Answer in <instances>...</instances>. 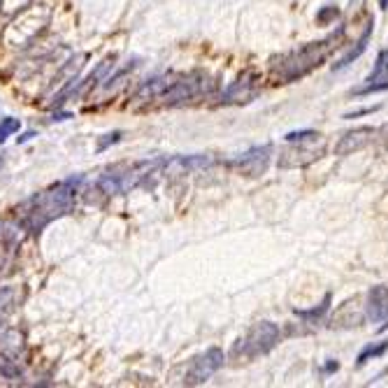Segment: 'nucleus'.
Instances as JSON below:
<instances>
[{"label":"nucleus","mask_w":388,"mask_h":388,"mask_svg":"<svg viewBox=\"0 0 388 388\" xmlns=\"http://www.w3.org/2000/svg\"><path fill=\"white\" fill-rule=\"evenodd\" d=\"M340 38H342V31L326 40L310 42V45L293 49L289 54H282L279 58H272V63H270L272 77L279 79L282 84H291V82H298V79L307 77L312 70H317L319 65L331 56V51L338 47Z\"/></svg>","instance_id":"obj_1"},{"label":"nucleus","mask_w":388,"mask_h":388,"mask_svg":"<svg viewBox=\"0 0 388 388\" xmlns=\"http://www.w3.org/2000/svg\"><path fill=\"white\" fill-rule=\"evenodd\" d=\"M79 181H82V177L65 179L61 184L51 186L49 191H42L40 195L31 198V200L24 205L28 228L40 230V228H45L49 221L68 214L72 209V202H75V191H77Z\"/></svg>","instance_id":"obj_2"},{"label":"nucleus","mask_w":388,"mask_h":388,"mask_svg":"<svg viewBox=\"0 0 388 388\" xmlns=\"http://www.w3.org/2000/svg\"><path fill=\"white\" fill-rule=\"evenodd\" d=\"M279 340H282L279 328H277L272 321H261V324H256L244 338L237 340L233 354L242 356L244 361H254V358L270 354V351L279 344Z\"/></svg>","instance_id":"obj_3"},{"label":"nucleus","mask_w":388,"mask_h":388,"mask_svg":"<svg viewBox=\"0 0 388 388\" xmlns=\"http://www.w3.org/2000/svg\"><path fill=\"white\" fill-rule=\"evenodd\" d=\"M49 21V12L42 5L31 7V10H24L17 19L12 21L10 28L5 31V42L10 47H28L31 42L42 33V28L47 26Z\"/></svg>","instance_id":"obj_4"},{"label":"nucleus","mask_w":388,"mask_h":388,"mask_svg":"<svg viewBox=\"0 0 388 388\" xmlns=\"http://www.w3.org/2000/svg\"><path fill=\"white\" fill-rule=\"evenodd\" d=\"M24 335L19 331H3L0 333V372L7 379L21 375L19 361L24 358Z\"/></svg>","instance_id":"obj_5"},{"label":"nucleus","mask_w":388,"mask_h":388,"mask_svg":"<svg viewBox=\"0 0 388 388\" xmlns=\"http://www.w3.org/2000/svg\"><path fill=\"white\" fill-rule=\"evenodd\" d=\"M212 86V82H207V77L195 72V75H188V77H181L179 82H172L167 89L160 93V100L165 105H179V102H186V100H193L195 96H200Z\"/></svg>","instance_id":"obj_6"},{"label":"nucleus","mask_w":388,"mask_h":388,"mask_svg":"<svg viewBox=\"0 0 388 388\" xmlns=\"http://www.w3.org/2000/svg\"><path fill=\"white\" fill-rule=\"evenodd\" d=\"M223 363H226V356H223V351L219 349V347H212L207 349L205 354L200 356H195L191 365H188V372H186V379L184 382L188 386H200L205 384L207 379L214 375V372H219L223 368Z\"/></svg>","instance_id":"obj_7"},{"label":"nucleus","mask_w":388,"mask_h":388,"mask_svg":"<svg viewBox=\"0 0 388 388\" xmlns=\"http://www.w3.org/2000/svg\"><path fill=\"white\" fill-rule=\"evenodd\" d=\"M298 146H286V149L279 151V158H277V165L282 170H296V167H307L312 165L314 160H319L326 153V144L319 142V146H307L305 142H296Z\"/></svg>","instance_id":"obj_8"},{"label":"nucleus","mask_w":388,"mask_h":388,"mask_svg":"<svg viewBox=\"0 0 388 388\" xmlns=\"http://www.w3.org/2000/svg\"><path fill=\"white\" fill-rule=\"evenodd\" d=\"M270 156H272V144H263V146H251L249 151H244L237 160H233V165L247 177H261L265 174L270 165Z\"/></svg>","instance_id":"obj_9"},{"label":"nucleus","mask_w":388,"mask_h":388,"mask_svg":"<svg viewBox=\"0 0 388 388\" xmlns=\"http://www.w3.org/2000/svg\"><path fill=\"white\" fill-rule=\"evenodd\" d=\"M258 96V75L254 70H247L237 77V82H233L228 86V91L223 93L221 100L223 102H235V105H242Z\"/></svg>","instance_id":"obj_10"},{"label":"nucleus","mask_w":388,"mask_h":388,"mask_svg":"<svg viewBox=\"0 0 388 388\" xmlns=\"http://www.w3.org/2000/svg\"><path fill=\"white\" fill-rule=\"evenodd\" d=\"M375 135H377V130L372 126H358L354 130H347V133L340 137V142L335 144V153H338V156H351V153L363 151L365 146L372 144Z\"/></svg>","instance_id":"obj_11"},{"label":"nucleus","mask_w":388,"mask_h":388,"mask_svg":"<svg viewBox=\"0 0 388 388\" xmlns=\"http://www.w3.org/2000/svg\"><path fill=\"white\" fill-rule=\"evenodd\" d=\"M365 317H368L372 324H379V321L388 319V286L379 284V286L370 289L368 305H365Z\"/></svg>","instance_id":"obj_12"},{"label":"nucleus","mask_w":388,"mask_h":388,"mask_svg":"<svg viewBox=\"0 0 388 388\" xmlns=\"http://www.w3.org/2000/svg\"><path fill=\"white\" fill-rule=\"evenodd\" d=\"M170 84H172V79H170V77H153V79H149V82H146V84H142V89L137 91L135 100L146 102V100L160 98V93H163Z\"/></svg>","instance_id":"obj_13"},{"label":"nucleus","mask_w":388,"mask_h":388,"mask_svg":"<svg viewBox=\"0 0 388 388\" xmlns=\"http://www.w3.org/2000/svg\"><path fill=\"white\" fill-rule=\"evenodd\" d=\"M370 33H372V21H370V24H368V28H365L363 38H361V40H358V45H356V49H351V51H349V54H347V56H342V58H340V63H335V65H333V68H335V70H342V68H347V65H349L351 61H356V58H358V56H361V54H363V51H365V49H368V40H370Z\"/></svg>","instance_id":"obj_14"},{"label":"nucleus","mask_w":388,"mask_h":388,"mask_svg":"<svg viewBox=\"0 0 388 388\" xmlns=\"http://www.w3.org/2000/svg\"><path fill=\"white\" fill-rule=\"evenodd\" d=\"M328 307H331V293H328V296L324 298V303H321L319 307H314V310H296V317L307 321V324H317V321L324 319Z\"/></svg>","instance_id":"obj_15"},{"label":"nucleus","mask_w":388,"mask_h":388,"mask_svg":"<svg viewBox=\"0 0 388 388\" xmlns=\"http://www.w3.org/2000/svg\"><path fill=\"white\" fill-rule=\"evenodd\" d=\"M388 351V340H382V342H377V344H368L361 354H358V368H363L365 363L372 361V358H382L384 354Z\"/></svg>","instance_id":"obj_16"},{"label":"nucleus","mask_w":388,"mask_h":388,"mask_svg":"<svg viewBox=\"0 0 388 388\" xmlns=\"http://www.w3.org/2000/svg\"><path fill=\"white\" fill-rule=\"evenodd\" d=\"M388 77V49H382L377 54V63H375V70L370 72L365 82H379V79H386Z\"/></svg>","instance_id":"obj_17"},{"label":"nucleus","mask_w":388,"mask_h":388,"mask_svg":"<svg viewBox=\"0 0 388 388\" xmlns=\"http://www.w3.org/2000/svg\"><path fill=\"white\" fill-rule=\"evenodd\" d=\"M379 91H388V77L386 79H379V82H368L361 89H354V96L361 98V96H370V93H379Z\"/></svg>","instance_id":"obj_18"},{"label":"nucleus","mask_w":388,"mask_h":388,"mask_svg":"<svg viewBox=\"0 0 388 388\" xmlns=\"http://www.w3.org/2000/svg\"><path fill=\"white\" fill-rule=\"evenodd\" d=\"M19 128H21V121L19 119H12V116H7V119L0 121V144H3L10 135L19 133Z\"/></svg>","instance_id":"obj_19"},{"label":"nucleus","mask_w":388,"mask_h":388,"mask_svg":"<svg viewBox=\"0 0 388 388\" xmlns=\"http://www.w3.org/2000/svg\"><path fill=\"white\" fill-rule=\"evenodd\" d=\"M12 300H14V291L10 289L0 291V326H3V321L7 319V314L12 312Z\"/></svg>","instance_id":"obj_20"},{"label":"nucleus","mask_w":388,"mask_h":388,"mask_svg":"<svg viewBox=\"0 0 388 388\" xmlns=\"http://www.w3.org/2000/svg\"><path fill=\"white\" fill-rule=\"evenodd\" d=\"M321 137L319 133L314 130H293V133H286V142H310V140H317Z\"/></svg>","instance_id":"obj_21"},{"label":"nucleus","mask_w":388,"mask_h":388,"mask_svg":"<svg viewBox=\"0 0 388 388\" xmlns=\"http://www.w3.org/2000/svg\"><path fill=\"white\" fill-rule=\"evenodd\" d=\"M338 17H340V10H338V7H326L324 12L317 14V21H319V24H328L331 19H338Z\"/></svg>","instance_id":"obj_22"},{"label":"nucleus","mask_w":388,"mask_h":388,"mask_svg":"<svg viewBox=\"0 0 388 388\" xmlns=\"http://www.w3.org/2000/svg\"><path fill=\"white\" fill-rule=\"evenodd\" d=\"M121 140V130H114V133H109V135H105L102 140L98 142V151H105L109 144H116Z\"/></svg>","instance_id":"obj_23"},{"label":"nucleus","mask_w":388,"mask_h":388,"mask_svg":"<svg viewBox=\"0 0 388 388\" xmlns=\"http://www.w3.org/2000/svg\"><path fill=\"white\" fill-rule=\"evenodd\" d=\"M382 109V105H375V107H363V109H356V112H349L344 114V119H358V116H368V114H375Z\"/></svg>","instance_id":"obj_24"},{"label":"nucleus","mask_w":388,"mask_h":388,"mask_svg":"<svg viewBox=\"0 0 388 388\" xmlns=\"http://www.w3.org/2000/svg\"><path fill=\"white\" fill-rule=\"evenodd\" d=\"M68 119H72L70 112H56L54 116H51V121H68Z\"/></svg>","instance_id":"obj_25"},{"label":"nucleus","mask_w":388,"mask_h":388,"mask_svg":"<svg viewBox=\"0 0 388 388\" xmlns=\"http://www.w3.org/2000/svg\"><path fill=\"white\" fill-rule=\"evenodd\" d=\"M33 137H35V130H28V133H24L21 137H17V142L24 144V142H28V140H33Z\"/></svg>","instance_id":"obj_26"},{"label":"nucleus","mask_w":388,"mask_h":388,"mask_svg":"<svg viewBox=\"0 0 388 388\" xmlns=\"http://www.w3.org/2000/svg\"><path fill=\"white\" fill-rule=\"evenodd\" d=\"M338 370H340V363H338V361L326 363V372H338Z\"/></svg>","instance_id":"obj_27"},{"label":"nucleus","mask_w":388,"mask_h":388,"mask_svg":"<svg viewBox=\"0 0 388 388\" xmlns=\"http://www.w3.org/2000/svg\"><path fill=\"white\" fill-rule=\"evenodd\" d=\"M379 5H382L384 10H386V7H388V0H379Z\"/></svg>","instance_id":"obj_28"},{"label":"nucleus","mask_w":388,"mask_h":388,"mask_svg":"<svg viewBox=\"0 0 388 388\" xmlns=\"http://www.w3.org/2000/svg\"><path fill=\"white\" fill-rule=\"evenodd\" d=\"M3 163H5V158H3V156H0V167H3Z\"/></svg>","instance_id":"obj_29"}]
</instances>
